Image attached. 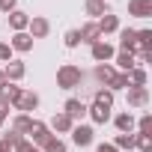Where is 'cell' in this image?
<instances>
[{
  "instance_id": "d4e9b609",
  "label": "cell",
  "mask_w": 152,
  "mask_h": 152,
  "mask_svg": "<svg viewBox=\"0 0 152 152\" xmlns=\"http://www.w3.org/2000/svg\"><path fill=\"white\" fill-rule=\"evenodd\" d=\"M93 104H102V107H113V93H110L107 87L96 90V96H93Z\"/></svg>"
},
{
  "instance_id": "ba28073f",
  "label": "cell",
  "mask_w": 152,
  "mask_h": 152,
  "mask_svg": "<svg viewBox=\"0 0 152 152\" xmlns=\"http://www.w3.org/2000/svg\"><path fill=\"white\" fill-rule=\"evenodd\" d=\"M63 113H66L72 122H84V116H87V104H84L81 99H66Z\"/></svg>"
},
{
  "instance_id": "ab89813d",
  "label": "cell",
  "mask_w": 152,
  "mask_h": 152,
  "mask_svg": "<svg viewBox=\"0 0 152 152\" xmlns=\"http://www.w3.org/2000/svg\"><path fill=\"white\" fill-rule=\"evenodd\" d=\"M104 3H107V0H104Z\"/></svg>"
},
{
  "instance_id": "484cf974",
  "label": "cell",
  "mask_w": 152,
  "mask_h": 152,
  "mask_svg": "<svg viewBox=\"0 0 152 152\" xmlns=\"http://www.w3.org/2000/svg\"><path fill=\"white\" fill-rule=\"evenodd\" d=\"M113 146L119 152H134V134H116L113 137Z\"/></svg>"
},
{
  "instance_id": "d590c367",
  "label": "cell",
  "mask_w": 152,
  "mask_h": 152,
  "mask_svg": "<svg viewBox=\"0 0 152 152\" xmlns=\"http://www.w3.org/2000/svg\"><path fill=\"white\" fill-rule=\"evenodd\" d=\"M96 152H119V149H116L113 143H99V146H96Z\"/></svg>"
},
{
  "instance_id": "9a60e30c",
  "label": "cell",
  "mask_w": 152,
  "mask_h": 152,
  "mask_svg": "<svg viewBox=\"0 0 152 152\" xmlns=\"http://www.w3.org/2000/svg\"><path fill=\"white\" fill-rule=\"evenodd\" d=\"M128 15H134V18H152V0H128Z\"/></svg>"
},
{
  "instance_id": "f1b7e54d",
  "label": "cell",
  "mask_w": 152,
  "mask_h": 152,
  "mask_svg": "<svg viewBox=\"0 0 152 152\" xmlns=\"http://www.w3.org/2000/svg\"><path fill=\"white\" fill-rule=\"evenodd\" d=\"M137 51H152V30H137Z\"/></svg>"
},
{
  "instance_id": "d6986e66",
  "label": "cell",
  "mask_w": 152,
  "mask_h": 152,
  "mask_svg": "<svg viewBox=\"0 0 152 152\" xmlns=\"http://www.w3.org/2000/svg\"><path fill=\"white\" fill-rule=\"evenodd\" d=\"M87 116H90L96 125H104V122H110V107H102V104H87Z\"/></svg>"
},
{
  "instance_id": "44dd1931",
  "label": "cell",
  "mask_w": 152,
  "mask_h": 152,
  "mask_svg": "<svg viewBox=\"0 0 152 152\" xmlns=\"http://www.w3.org/2000/svg\"><path fill=\"white\" fill-rule=\"evenodd\" d=\"M27 24H30V15H27V12H21V9L9 12V27H12V33H24Z\"/></svg>"
},
{
  "instance_id": "277c9868",
  "label": "cell",
  "mask_w": 152,
  "mask_h": 152,
  "mask_svg": "<svg viewBox=\"0 0 152 152\" xmlns=\"http://www.w3.org/2000/svg\"><path fill=\"white\" fill-rule=\"evenodd\" d=\"M27 33H30V39H33V42H36V39H48V33H51V21H48L45 15H30Z\"/></svg>"
},
{
  "instance_id": "8d00e7d4",
  "label": "cell",
  "mask_w": 152,
  "mask_h": 152,
  "mask_svg": "<svg viewBox=\"0 0 152 152\" xmlns=\"http://www.w3.org/2000/svg\"><path fill=\"white\" fill-rule=\"evenodd\" d=\"M6 87H9V81H6V75H3V69H0V93H3Z\"/></svg>"
},
{
  "instance_id": "cb8c5ba5",
  "label": "cell",
  "mask_w": 152,
  "mask_h": 152,
  "mask_svg": "<svg viewBox=\"0 0 152 152\" xmlns=\"http://www.w3.org/2000/svg\"><path fill=\"white\" fill-rule=\"evenodd\" d=\"M128 87H131V84H128V75H125V72H116L113 78H110V84H107L110 93H119V90H128Z\"/></svg>"
},
{
  "instance_id": "4fadbf2b",
  "label": "cell",
  "mask_w": 152,
  "mask_h": 152,
  "mask_svg": "<svg viewBox=\"0 0 152 152\" xmlns=\"http://www.w3.org/2000/svg\"><path fill=\"white\" fill-rule=\"evenodd\" d=\"M72 125H75V122H72L63 110H60V113H54V116H51V122H48L51 134H69V131H72Z\"/></svg>"
},
{
  "instance_id": "9c48e42d",
  "label": "cell",
  "mask_w": 152,
  "mask_h": 152,
  "mask_svg": "<svg viewBox=\"0 0 152 152\" xmlns=\"http://www.w3.org/2000/svg\"><path fill=\"white\" fill-rule=\"evenodd\" d=\"M119 51H128V54H137V30L134 27H119Z\"/></svg>"
},
{
  "instance_id": "30bf717a",
  "label": "cell",
  "mask_w": 152,
  "mask_h": 152,
  "mask_svg": "<svg viewBox=\"0 0 152 152\" xmlns=\"http://www.w3.org/2000/svg\"><path fill=\"white\" fill-rule=\"evenodd\" d=\"M3 75H6V81H9V84H18L24 75H27L24 60H9V63H3Z\"/></svg>"
},
{
  "instance_id": "3957f363",
  "label": "cell",
  "mask_w": 152,
  "mask_h": 152,
  "mask_svg": "<svg viewBox=\"0 0 152 152\" xmlns=\"http://www.w3.org/2000/svg\"><path fill=\"white\" fill-rule=\"evenodd\" d=\"M54 134H51V128H48V122H39V119H33V125H30V131H27V140L33 143V146H45L48 140H51Z\"/></svg>"
},
{
  "instance_id": "ffe728a7",
  "label": "cell",
  "mask_w": 152,
  "mask_h": 152,
  "mask_svg": "<svg viewBox=\"0 0 152 152\" xmlns=\"http://www.w3.org/2000/svg\"><path fill=\"white\" fill-rule=\"evenodd\" d=\"M93 75H96V81L102 84V87H107L110 84V78L116 75V69L110 66V63H96V69H93Z\"/></svg>"
},
{
  "instance_id": "7a4b0ae2",
  "label": "cell",
  "mask_w": 152,
  "mask_h": 152,
  "mask_svg": "<svg viewBox=\"0 0 152 152\" xmlns=\"http://www.w3.org/2000/svg\"><path fill=\"white\" fill-rule=\"evenodd\" d=\"M69 134H72V143L81 146V149L84 146H93V140H96V128L93 125H84V122H75Z\"/></svg>"
},
{
  "instance_id": "1f68e13d",
  "label": "cell",
  "mask_w": 152,
  "mask_h": 152,
  "mask_svg": "<svg viewBox=\"0 0 152 152\" xmlns=\"http://www.w3.org/2000/svg\"><path fill=\"white\" fill-rule=\"evenodd\" d=\"M63 42H66V48H78V45H81V33H78V30H66Z\"/></svg>"
},
{
  "instance_id": "8fae6325",
  "label": "cell",
  "mask_w": 152,
  "mask_h": 152,
  "mask_svg": "<svg viewBox=\"0 0 152 152\" xmlns=\"http://www.w3.org/2000/svg\"><path fill=\"white\" fill-rule=\"evenodd\" d=\"M9 48H12L15 54H30V51H33V39H30V33H27V30H24V33H12Z\"/></svg>"
},
{
  "instance_id": "4316f807",
  "label": "cell",
  "mask_w": 152,
  "mask_h": 152,
  "mask_svg": "<svg viewBox=\"0 0 152 152\" xmlns=\"http://www.w3.org/2000/svg\"><path fill=\"white\" fill-rule=\"evenodd\" d=\"M128 84H131V87H146V69H143V66H134V69L128 72Z\"/></svg>"
},
{
  "instance_id": "e575fe53",
  "label": "cell",
  "mask_w": 152,
  "mask_h": 152,
  "mask_svg": "<svg viewBox=\"0 0 152 152\" xmlns=\"http://www.w3.org/2000/svg\"><path fill=\"white\" fill-rule=\"evenodd\" d=\"M15 9H18V0H0V12L9 15V12H15Z\"/></svg>"
},
{
  "instance_id": "83f0119b",
  "label": "cell",
  "mask_w": 152,
  "mask_h": 152,
  "mask_svg": "<svg viewBox=\"0 0 152 152\" xmlns=\"http://www.w3.org/2000/svg\"><path fill=\"white\" fill-rule=\"evenodd\" d=\"M134 128H137L134 134H143V137H152V116H149V113H143V116H140V119L134 122Z\"/></svg>"
},
{
  "instance_id": "8992f818",
  "label": "cell",
  "mask_w": 152,
  "mask_h": 152,
  "mask_svg": "<svg viewBox=\"0 0 152 152\" xmlns=\"http://www.w3.org/2000/svg\"><path fill=\"white\" fill-rule=\"evenodd\" d=\"M18 113H33L36 107H39V93H33V90H21V96H18V102L12 104Z\"/></svg>"
},
{
  "instance_id": "f35d334b",
  "label": "cell",
  "mask_w": 152,
  "mask_h": 152,
  "mask_svg": "<svg viewBox=\"0 0 152 152\" xmlns=\"http://www.w3.org/2000/svg\"><path fill=\"white\" fill-rule=\"evenodd\" d=\"M0 152H12V146H6L3 140H0Z\"/></svg>"
},
{
  "instance_id": "d6a6232c",
  "label": "cell",
  "mask_w": 152,
  "mask_h": 152,
  "mask_svg": "<svg viewBox=\"0 0 152 152\" xmlns=\"http://www.w3.org/2000/svg\"><path fill=\"white\" fill-rule=\"evenodd\" d=\"M9 60H15V51L9 48V42H0V63H9Z\"/></svg>"
},
{
  "instance_id": "f546056e",
  "label": "cell",
  "mask_w": 152,
  "mask_h": 152,
  "mask_svg": "<svg viewBox=\"0 0 152 152\" xmlns=\"http://www.w3.org/2000/svg\"><path fill=\"white\" fill-rule=\"evenodd\" d=\"M42 152H69V146H66V140H60V137L54 134V137L42 146Z\"/></svg>"
},
{
  "instance_id": "e0dca14e",
  "label": "cell",
  "mask_w": 152,
  "mask_h": 152,
  "mask_svg": "<svg viewBox=\"0 0 152 152\" xmlns=\"http://www.w3.org/2000/svg\"><path fill=\"white\" fill-rule=\"evenodd\" d=\"M96 24H99V30H102V39H104V36H110V33H116V30H119V15L107 12V15H102Z\"/></svg>"
},
{
  "instance_id": "5b68a950",
  "label": "cell",
  "mask_w": 152,
  "mask_h": 152,
  "mask_svg": "<svg viewBox=\"0 0 152 152\" xmlns=\"http://www.w3.org/2000/svg\"><path fill=\"white\" fill-rule=\"evenodd\" d=\"M90 54H93V60H96V63H110V60H113V54H116V48H113L107 39H99L96 45H90Z\"/></svg>"
},
{
  "instance_id": "7402d4cb",
  "label": "cell",
  "mask_w": 152,
  "mask_h": 152,
  "mask_svg": "<svg viewBox=\"0 0 152 152\" xmlns=\"http://www.w3.org/2000/svg\"><path fill=\"white\" fill-rule=\"evenodd\" d=\"M18 96H21V87H18V84H9L3 93H0V104H3V107L9 110V107L18 102Z\"/></svg>"
},
{
  "instance_id": "52a82bcc",
  "label": "cell",
  "mask_w": 152,
  "mask_h": 152,
  "mask_svg": "<svg viewBox=\"0 0 152 152\" xmlns=\"http://www.w3.org/2000/svg\"><path fill=\"white\" fill-rule=\"evenodd\" d=\"M125 102H128V107H146L149 104V87H128Z\"/></svg>"
},
{
  "instance_id": "4dcf8cb0",
  "label": "cell",
  "mask_w": 152,
  "mask_h": 152,
  "mask_svg": "<svg viewBox=\"0 0 152 152\" xmlns=\"http://www.w3.org/2000/svg\"><path fill=\"white\" fill-rule=\"evenodd\" d=\"M0 140H3L6 146H12V149H15V146H18V143L24 140V134H18V131H12V128H9V131H6L3 137H0Z\"/></svg>"
},
{
  "instance_id": "5bb4252c",
  "label": "cell",
  "mask_w": 152,
  "mask_h": 152,
  "mask_svg": "<svg viewBox=\"0 0 152 152\" xmlns=\"http://www.w3.org/2000/svg\"><path fill=\"white\" fill-rule=\"evenodd\" d=\"M78 33H81V45H96V42L102 39V30H99V24H96V21H87Z\"/></svg>"
},
{
  "instance_id": "6da1fadb",
  "label": "cell",
  "mask_w": 152,
  "mask_h": 152,
  "mask_svg": "<svg viewBox=\"0 0 152 152\" xmlns=\"http://www.w3.org/2000/svg\"><path fill=\"white\" fill-rule=\"evenodd\" d=\"M84 84V69L75 63H63L57 69V87L60 90H78Z\"/></svg>"
},
{
  "instance_id": "603a6c76",
  "label": "cell",
  "mask_w": 152,
  "mask_h": 152,
  "mask_svg": "<svg viewBox=\"0 0 152 152\" xmlns=\"http://www.w3.org/2000/svg\"><path fill=\"white\" fill-rule=\"evenodd\" d=\"M30 125H33V116H30V113H18V116L12 119V131H18V134H24V137H27Z\"/></svg>"
},
{
  "instance_id": "7c38bea8",
  "label": "cell",
  "mask_w": 152,
  "mask_h": 152,
  "mask_svg": "<svg viewBox=\"0 0 152 152\" xmlns=\"http://www.w3.org/2000/svg\"><path fill=\"white\" fill-rule=\"evenodd\" d=\"M113 119V125H116V131L119 134H134V113L131 110H122V113H116V116H110Z\"/></svg>"
},
{
  "instance_id": "2e32d148",
  "label": "cell",
  "mask_w": 152,
  "mask_h": 152,
  "mask_svg": "<svg viewBox=\"0 0 152 152\" xmlns=\"http://www.w3.org/2000/svg\"><path fill=\"white\" fill-rule=\"evenodd\" d=\"M84 12H87L93 21H99L102 15H107V12H110V6L104 3V0H84Z\"/></svg>"
},
{
  "instance_id": "74e56055",
  "label": "cell",
  "mask_w": 152,
  "mask_h": 152,
  "mask_svg": "<svg viewBox=\"0 0 152 152\" xmlns=\"http://www.w3.org/2000/svg\"><path fill=\"white\" fill-rule=\"evenodd\" d=\"M6 119H9V110H6V107H3V104H0V125H3V122H6Z\"/></svg>"
},
{
  "instance_id": "836d02e7",
  "label": "cell",
  "mask_w": 152,
  "mask_h": 152,
  "mask_svg": "<svg viewBox=\"0 0 152 152\" xmlns=\"http://www.w3.org/2000/svg\"><path fill=\"white\" fill-rule=\"evenodd\" d=\"M12 152H42V149H39V146H33V143H30V140L24 137V140H21V143H18V146H15Z\"/></svg>"
},
{
  "instance_id": "ac0fdd59",
  "label": "cell",
  "mask_w": 152,
  "mask_h": 152,
  "mask_svg": "<svg viewBox=\"0 0 152 152\" xmlns=\"http://www.w3.org/2000/svg\"><path fill=\"white\" fill-rule=\"evenodd\" d=\"M113 63H116L113 69H116V72H125V75H128V72L137 66L134 54H128V51H116V54H113Z\"/></svg>"
}]
</instances>
